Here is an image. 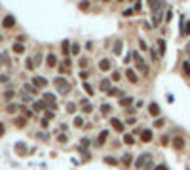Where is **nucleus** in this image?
Returning a JSON list of instances; mask_svg holds the SVG:
<instances>
[{"mask_svg": "<svg viewBox=\"0 0 190 170\" xmlns=\"http://www.w3.org/2000/svg\"><path fill=\"white\" fill-rule=\"evenodd\" d=\"M164 8H165V4L162 2V0L154 6V8H150L152 10V27H158L162 23V17H164Z\"/></svg>", "mask_w": 190, "mask_h": 170, "instance_id": "nucleus-1", "label": "nucleus"}, {"mask_svg": "<svg viewBox=\"0 0 190 170\" xmlns=\"http://www.w3.org/2000/svg\"><path fill=\"white\" fill-rule=\"evenodd\" d=\"M53 83H55V87H57V91L61 95H68L70 93V83L65 80V77H61V76H57L53 80Z\"/></svg>", "mask_w": 190, "mask_h": 170, "instance_id": "nucleus-2", "label": "nucleus"}, {"mask_svg": "<svg viewBox=\"0 0 190 170\" xmlns=\"http://www.w3.org/2000/svg\"><path fill=\"white\" fill-rule=\"evenodd\" d=\"M152 162V153H141L139 157L135 159V162H133V166H137V168H141V166H146V165H150Z\"/></svg>", "mask_w": 190, "mask_h": 170, "instance_id": "nucleus-3", "label": "nucleus"}, {"mask_svg": "<svg viewBox=\"0 0 190 170\" xmlns=\"http://www.w3.org/2000/svg\"><path fill=\"white\" fill-rule=\"evenodd\" d=\"M131 57H133V61H135V65H137V68L141 70V72H143V74H148V66L145 65V61H143V57H141V53L133 51Z\"/></svg>", "mask_w": 190, "mask_h": 170, "instance_id": "nucleus-4", "label": "nucleus"}, {"mask_svg": "<svg viewBox=\"0 0 190 170\" xmlns=\"http://www.w3.org/2000/svg\"><path fill=\"white\" fill-rule=\"evenodd\" d=\"M32 85H34V87H48V80H46V77H42V76H34L32 77Z\"/></svg>", "mask_w": 190, "mask_h": 170, "instance_id": "nucleus-5", "label": "nucleus"}, {"mask_svg": "<svg viewBox=\"0 0 190 170\" xmlns=\"http://www.w3.org/2000/svg\"><path fill=\"white\" fill-rule=\"evenodd\" d=\"M110 125H112V129H114L116 132H124V129H125V125L120 121V119H116V117L110 119Z\"/></svg>", "mask_w": 190, "mask_h": 170, "instance_id": "nucleus-6", "label": "nucleus"}, {"mask_svg": "<svg viewBox=\"0 0 190 170\" xmlns=\"http://www.w3.org/2000/svg\"><path fill=\"white\" fill-rule=\"evenodd\" d=\"M2 27L4 28H13V27H15V17H13V15H6L4 21H2Z\"/></svg>", "mask_w": 190, "mask_h": 170, "instance_id": "nucleus-7", "label": "nucleus"}, {"mask_svg": "<svg viewBox=\"0 0 190 170\" xmlns=\"http://www.w3.org/2000/svg\"><path fill=\"white\" fill-rule=\"evenodd\" d=\"M125 77L129 80V83H137V81H139V77H137V74H135V70H131V68L125 70Z\"/></svg>", "mask_w": 190, "mask_h": 170, "instance_id": "nucleus-8", "label": "nucleus"}, {"mask_svg": "<svg viewBox=\"0 0 190 170\" xmlns=\"http://www.w3.org/2000/svg\"><path fill=\"white\" fill-rule=\"evenodd\" d=\"M141 140H143V142H150V140H152V131H150V129L141 131Z\"/></svg>", "mask_w": 190, "mask_h": 170, "instance_id": "nucleus-9", "label": "nucleus"}, {"mask_svg": "<svg viewBox=\"0 0 190 170\" xmlns=\"http://www.w3.org/2000/svg\"><path fill=\"white\" fill-rule=\"evenodd\" d=\"M173 147L175 150H182V147H185V140H182V136H177L173 140Z\"/></svg>", "mask_w": 190, "mask_h": 170, "instance_id": "nucleus-10", "label": "nucleus"}, {"mask_svg": "<svg viewBox=\"0 0 190 170\" xmlns=\"http://www.w3.org/2000/svg\"><path fill=\"white\" fill-rule=\"evenodd\" d=\"M99 87H101V91H105V93H107V91L112 87V85H110V80H107V77H103V80H101V83H99Z\"/></svg>", "mask_w": 190, "mask_h": 170, "instance_id": "nucleus-11", "label": "nucleus"}, {"mask_svg": "<svg viewBox=\"0 0 190 170\" xmlns=\"http://www.w3.org/2000/svg\"><path fill=\"white\" fill-rule=\"evenodd\" d=\"M148 112H150V115H160V106H158L156 102H152V104L148 106Z\"/></svg>", "mask_w": 190, "mask_h": 170, "instance_id": "nucleus-12", "label": "nucleus"}, {"mask_svg": "<svg viewBox=\"0 0 190 170\" xmlns=\"http://www.w3.org/2000/svg\"><path fill=\"white\" fill-rule=\"evenodd\" d=\"M46 62H48V66H55V65H57V57H55L53 53H50L46 57Z\"/></svg>", "mask_w": 190, "mask_h": 170, "instance_id": "nucleus-13", "label": "nucleus"}, {"mask_svg": "<svg viewBox=\"0 0 190 170\" xmlns=\"http://www.w3.org/2000/svg\"><path fill=\"white\" fill-rule=\"evenodd\" d=\"M110 66H112V65H110V61H108V59H103V61L99 62V68L103 70V72H107V70H110Z\"/></svg>", "mask_w": 190, "mask_h": 170, "instance_id": "nucleus-14", "label": "nucleus"}, {"mask_svg": "<svg viewBox=\"0 0 190 170\" xmlns=\"http://www.w3.org/2000/svg\"><path fill=\"white\" fill-rule=\"evenodd\" d=\"M129 104H133V98H131V96H122V98H120V106L128 108Z\"/></svg>", "mask_w": 190, "mask_h": 170, "instance_id": "nucleus-15", "label": "nucleus"}, {"mask_svg": "<svg viewBox=\"0 0 190 170\" xmlns=\"http://www.w3.org/2000/svg\"><path fill=\"white\" fill-rule=\"evenodd\" d=\"M107 136H108V131H101L99 138H97V144H99V146H103V144H105V140H107Z\"/></svg>", "mask_w": 190, "mask_h": 170, "instance_id": "nucleus-16", "label": "nucleus"}, {"mask_svg": "<svg viewBox=\"0 0 190 170\" xmlns=\"http://www.w3.org/2000/svg\"><path fill=\"white\" fill-rule=\"evenodd\" d=\"M122 49H124V42H122V40H118L116 44H114V55H120V53H122Z\"/></svg>", "mask_w": 190, "mask_h": 170, "instance_id": "nucleus-17", "label": "nucleus"}, {"mask_svg": "<svg viewBox=\"0 0 190 170\" xmlns=\"http://www.w3.org/2000/svg\"><path fill=\"white\" fill-rule=\"evenodd\" d=\"M158 49H160V53H158L160 57L165 53V40H164V38H160V40H158Z\"/></svg>", "mask_w": 190, "mask_h": 170, "instance_id": "nucleus-18", "label": "nucleus"}, {"mask_svg": "<svg viewBox=\"0 0 190 170\" xmlns=\"http://www.w3.org/2000/svg\"><path fill=\"white\" fill-rule=\"evenodd\" d=\"M13 53H17V55H21V53H25V46L23 44H13Z\"/></svg>", "mask_w": 190, "mask_h": 170, "instance_id": "nucleus-19", "label": "nucleus"}, {"mask_svg": "<svg viewBox=\"0 0 190 170\" xmlns=\"http://www.w3.org/2000/svg\"><path fill=\"white\" fill-rule=\"evenodd\" d=\"M34 104V110H46L48 108V104L44 100H36V102H32Z\"/></svg>", "mask_w": 190, "mask_h": 170, "instance_id": "nucleus-20", "label": "nucleus"}, {"mask_svg": "<svg viewBox=\"0 0 190 170\" xmlns=\"http://www.w3.org/2000/svg\"><path fill=\"white\" fill-rule=\"evenodd\" d=\"M25 91H27V93H31V95H36L38 93V89L34 87V85H31V83H25Z\"/></svg>", "mask_w": 190, "mask_h": 170, "instance_id": "nucleus-21", "label": "nucleus"}, {"mask_svg": "<svg viewBox=\"0 0 190 170\" xmlns=\"http://www.w3.org/2000/svg\"><path fill=\"white\" fill-rule=\"evenodd\" d=\"M124 142H125L128 146H131V144H135V138H133L131 134H124Z\"/></svg>", "mask_w": 190, "mask_h": 170, "instance_id": "nucleus-22", "label": "nucleus"}, {"mask_svg": "<svg viewBox=\"0 0 190 170\" xmlns=\"http://www.w3.org/2000/svg\"><path fill=\"white\" fill-rule=\"evenodd\" d=\"M68 44H70L68 40H63L61 42V49H63V53H65V55H68Z\"/></svg>", "mask_w": 190, "mask_h": 170, "instance_id": "nucleus-23", "label": "nucleus"}, {"mask_svg": "<svg viewBox=\"0 0 190 170\" xmlns=\"http://www.w3.org/2000/svg\"><path fill=\"white\" fill-rule=\"evenodd\" d=\"M131 161H133V159H131V155H129V153H125L124 157H122V162H124L125 166H129V165H131Z\"/></svg>", "mask_w": 190, "mask_h": 170, "instance_id": "nucleus-24", "label": "nucleus"}, {"mask_svg": "<svg viewBox=\"0 0 190 170\" xmlns=\"http://www.w3.org/2000/svg\"><path fill=\"white\" fill-rule=\"evenodd\" d=\"M190 34V21H185V28H182V36H188Z\"/></svg>", "mask_w": 190, "mask_h": 170, "instance_id": "nucleus-25", "label": "nucleus"}, {"mask_svg": "<svg viewBox=\"0 0 190 170\" xmlns=\"http://www.w3.org/2000/svg\"><path fill=\"white\" fill-rule=\"evenodd\" d=\"M105 162H107V165H110V166H116V165H118V161H116L114 157H105Z\"/></svg>", "mask_w": 190, "mask_h": 170, "instance_id": "nucleus-26", "label": "nucleus"}, {"mask_svg": "<svg viewBox=\"0 0 190 170\" xmlns=\"http://www.w3.org/2000/svg\"><path fill=\"white\" fill-rule=\"evenodd\" d=\"M70 53H72V55H78V53H80V46H78V44H72V46H70Z\"/></svg>", "mask_w": 190, "mask_h": 170, "instance_id": "nucleus-27", "label": "nucleus"}, {"mask_svg": "<svg viewBox=\"0 0 190 170\" xmlns=\"http://www.w3.org/2000/svg\"><path fill=\"white\" fill-rule=\"evenodd\" d=\"M67 112H68V113H74V112H76V104H74V102H68V104H67Z\"/></svg>", "mask_w": 190, "mask_h": 170, "instance_id": "nucleus-28", "label": "nucleus"}, {"mask_svg": "<svg viewBox=\"0 0 190 170\" xmlns=\"http://www.w3.org/2000/svg\"><path fill=\"white\" fill-rule=\"evenodd\" d=\"M182 68H185V76L190 77V62H182Z\"/></svg>", "mask_w": 190, "mask_h": 170, "instance_id": "nucleus-29", "label": "nucleus"}, {"mask_svg": "<svg viewBox=\"0 0 190 170\" xmlns=\"http://www.w3.org/2000/svg\"><path fill=\"white\" fill-rule=\"evenodd\" d=\"M150 57H152V61H154V62H158V61H160V55H158L156 51H154L152 47H150Z\"/></svg>", "mask_w": 190, "mask_h": 170, "instance_id": "nucleus-30", "label": "nucleus"}, {"mask_svg": "<svg viewBox=\"0 0 190 170\" xmlns=\"http://www.w3.org/2000/svg\"><path fill=\"white\" fill-rule=\"evenodd\" d=\"M84 89H86V93H88V95H93V87H91V85H89L88 81L84 83Z\"/></svg>", "mask_w": 190, "mask_h": 170, "instance_id": "nucleus-31", "label": "nucleus"}, {"mask_svg": "<svg viewBox=\"0 0 190 170\" xmlns=\"http://www.w3.org/2000/svg\"><path fill=\"white\" fill-rule=\"evenodd\" d=\"M15 110H17V106H15V104H8V106H6V112H8V113H13Z\"/></svg>", "mask_w": 190, "mask_h": 170, "instance_id": "nucleus-32", "label": "nucleus"}, {"mask_svg": "<svg viewBox=\"0 0 190 170\" xmlns=\"http://www.w3.org/2000/svg\"><path fill=\"white\" fill-rule=\"evenodd\" d=\"M133 13H135V11H133V8H129V10H124V11H122V15H124V17H131Z\"/></svg>", "mask_w": 190, "mask_h": 170, "instance_id": "nucleus-33", "label": "nucleus"}, {"mask_svg": "<svg viewBox=\"0 0 190 170\" xmlns=\"http://www.w3.org/2000/svg\"><path fill=\"white\" fill-rule=\"evenodd\" d=\"M89 8V0H82L80 2V10H88Z\"/></svg>", "mask_w": 190, "mask_h": 170, "instance_id": "nucleus-34", "label": "nucleus"}, {"mask_svg": "<svg viewBox=\"0 0 190 170\" xmlns=\"http://www.w3.org/2000/svg\"><path fill=\"white\" fill-rule=\"evenodd\" d=\"M101 112H103V113H110V106H108L107 102H105V104L101 106Z\"/></svg>", "mask_w": 190, "mask_h": 170, "instance_id": "nucleus-35", "label": "nucleus"}, {"mask_svg": "<svg viewBox=\"0 0 190 170\" xmlns=\"http://www.w3.org/2000/svg\"><path fill=\"white\" fill-rule=\"evenodd\" d=\"M25 123H27V121H25V117H17V121H15L17 127H25Z\"/></svg>", "mask_w": 190, "mask_h": 170, "instance_id": "nucleus-36", "label": "nucleus"}, {"mask_svg": "<svg viewBox=\"0 0 190 170\" xmlns=\"http://www.w3.org/2000/svg\"><path fill=\"white\" fill-rule=\"evenodd\" d=\"M44 119H48V121H50V119H53V112H52V110H48V112L44 113Z\"/></svg>", "mask_w": 190, "mask_h": 170, "instance_id": "nucleus-37", "label": "nucleus"}, {"mask_svg": "<svg viewBox=\"0 0 190 170\" xmlns=\"http://www.w3.org/2000/svg\"><path fill=\"white\" fill-rule=\"evenodd\" d=\"M82 125H84V119L82 117H76L74 119V127H82Z\"/></svg>", "mask_w": 190, "mask_h": 170, "instance_id": "nucleus-38", "label": "nucleus"}, {"mask_svg": "<svg viewBox=\"0 0 190 170\" xmlns=\"http://www.w3.org/2000/svg\"><path fill=\"white\" fill-rule=\"evenodd\" d=\"M80 77H82V80H88V77H89V72H88V70H82V72H80Z\"/></svg>", "mask_w": 190, "mask_h": 170, "instance_id": "nucleus-39", "label": "nucleus"}, {"mask_svg": "<svg viewBox=\"0 0 190 170\" xmlns=\"http://www.w3.org/2000/svg\"><path fill=\"white\" fill-rule=\"evenodd\" d=\"M120 80V72H112V81H118Z\"/></svg>", "mask_w": 190, "mask_h": 170, "instance_id": "nucleus-40", "label": "nucleus"}, {"mask_svg": "<svg viewBox=\"0 0 190 170\" xmlns=\"http://www.w3.org/2000/svg\"><path fill=\"white\" fill-rule=\"evenodd\" d=\"M164 119H156V123H154V127H164Z\"/></svg>", "mask_w": 190, "mask_h": 170, "instance_id": "nucleus-41", "label": "nucleus"}, {"mask_svg": "<svg viewBox=\"0 0 190 170\" xmlns=\"http://www.w3.org/2000/svg\"><path fill=\"white\" fill-rule=\"evenodd\" d=\"M38 138L40 140H48V132H38Z\"/></svg>", "mask_w": 190, "mask_h": 170, "instance_id": "nucleus-42", "label": "nucleus"}, {"mask_svg": "<svg viewBox=\"0 0 190 170\" xmlns=\"http://www.w3.org/2000/svg\"><path fill=\"white\" fill-rule=\"evenodd\" d=\"M27 68H34V61H32V59L27 61Z\"/></svg>", "mask_w": 190, "mask_h": 170, "instance_id": "nucleus-43", "label": "nucleus"}, {"mask_svg": "<svg viewBox=\"0 0 190 170\" xmlns=\"http://www.w3.org/2000/svg\"><path fill=\"white\" fill-rule=\"evenodd\" d=\"M160 2V0H148V6H150V8H154V6H156Z\"/></svg>", "mask_w": 190, "mask_h": 170, "instance_id": "nucleus-44", "label": "nucleus"}, {"mask_svg": "<svg viewBox=\"0 0 190 170\" xmlns=\"http://www.w3.org/2000/svg\"><path fill=\"white\" fill-rule=\"evenodd\" d=\"M154 170H167V165H158Z\"/></svg>", "mask_w": 190, "mask_h": 170, "instance_id": "nucleus-45", "label": "nucleus"}, {"mask_svg": "<svg viewBox=\"0 0 190 170\" xmlns=\"http://www.w3.org/2000/svg\"><path fill=\"white\" fill-rule=\"evenodd\" d=\"M139 46H141V49H146V42L145 40H139Z\"/></svg>", "mask_w": 190, "mask_h": 170, "instance_id": "nucleus-46", "label": "nucleus"}, {"mask_svg": "<svg viewBox=\"0 0 190 170\" xmlns=\"http://www.w3.org/2000/svg\"><path fill=\"white\" fill-rule=\"evenodd\" d=\"M13 95H15V93H13V91H12V89H10V91H6V98H12Z\"/></svg>", "mask_w": 190, "mask_h": 170, "instance_id": "nucleus-47", "label": "nucleus"}, {"mask_svg": "<svg viewBox=\"0 0 190 170\" xmlns=\"http://www.w3.org/2000/svg\"><path fill=\"white\" fill-rule=\"evenodd\" d=\"M57 140H59V142H67V136H65V134H59Z\"/></svg>", "mask_w": 190, "mask_h": 170, "instance_id": "nucleus-48", "label": "nucleus"}, {"mask_svg": "<svg viewBox=\"0 0 190 170\" xmlns=\"http://www.w3.org/2000/svg\"><path fill=\"white\" fill-rule=\"evenodd\" d=\"M91 110H93V108H91V106H88V104H84V112H86V113H88V112H91Z\"/></svg>", "mask_w": 190, "mask_h": 170, "instance_id": "nucleus-49", "label": "nucleus"}, {"mask_svg": "<svg viewBox=\"0 0 190 170\" xmlns=\"http://www.w3.org/2000/svg\"><path fill=\"white\" fill-rule=\"evenodd\" d=\"M135 121H137L135 117H128V123H129V125H135Z\"/></svg>", "mask_w": 190, "mask_h": 170, "instance_id": "nucleus-50", "label": "nucleus"}, {"mask_svg": "<svg viewBox=\"0 0 190 170\" xmlns=\"http://www.w3.org/2000/svg\"><path fill=\"white\" fill-rule=\"evenodd\" d=\"M40 123H42V127H48V125H50V121H48V119H42Z\"/></svg>", "mask_w": 190, "mask_h": 170, "instance_id": "nucleus-51", "label": "nucleus"}, {"mask_svg": "<svg viewBox=\"0 0 190 170\" xmlns=\"http://www.w3.org/2000/svg\"><path fill=\"white\" fill-rule=\"evenodd\" d=\"M80 66H82V68H84V66H88V61H86V59H82V61H80Z\"/></svg>", "mask_w": 190, "mask_h": 170, "instance_id": "nucleus-52", "label": "nucleus"}, {"mask_svg": "<svg viewBox=\"0 0 190 170\" xmlns=\"http://www.w3.org/2000/svg\"><path fill=\"white\" fill-rule=\"evenodd\" d=\"M2 134H4V125L0 123V136H2Z\"/></svg>", "mask_w": 190, "mask_h": 170, "instance_id": "nucleus-53", "label": "nucleus"}, {"mask_svg": "<svg viewBox=\"0 0 190 170\" xmlns=\"http://www.w3.org/2000/svg\"><path fill=\"white\" fill-rule=\"evenodd\" d=\"M2 40H4V38H2V34H0V42H2Z\"/></svg>", "mask_w": 190, "mask_h": 170, "instance_id": "nucleus-54", "label": "nucleus"}, {"mask_svg": "<svg viewBox=\"0 0 190 170\" xmlns=\"http://www.w3.org/2000/svg\"><path fill=\"white\" fill-rule=\"evenodd\" d=\"M103 2H108V0H103Z\"/></svg>", "mask_w": 190, "mask_h": 170, "instance_id": "nucleus-55", "label": "nucleus"}, {"mask_svg": "<svg viewBox=\"0 0 190 170\" xmlns=\"http://www.w3.org/2000/svg\"><path fill=\"white\" fill-rule=\"evenodd\" d=\"M120 2H122V0H120Z\"/></svg>", "mask_w": 190, "mask_h": 170, "instance_id": "nucleus-56", "label": "nucleus"}]
</instances>
